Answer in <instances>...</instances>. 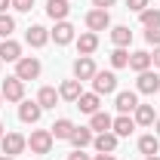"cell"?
I'll list each match as a JSON object with an SVG mask.
<instances>
[{"instance_id": "3957f363", "label": "cell", "mask_w": 160, "mask_h": 160, "mask_svg": "<svg viewBox=\"0 0 160 160\" xmlns=\"http://www.w3.org/2000/svg\"><path fill=\"white\" fill-rule=\"evenodd\" d=\"M114 89H117V74H114V71H96V77H92V92L108 96V92H114Z\"/></svg>"}, {"instance_id": "e575fe53", "label": "cell", "mask_w": 160, "mask_h": 160, "mask_svg": "<svg viewBox=\"0 0 160 160\" xmlns=\"http://www.w3.org/2000/svg\"><path fill=\"white\" fill-rule=\"evenodd\" d=\"M68 160H89V154H83V148H77L74 154H68Z\"/></svg>"}, {"instance_id": "6da1fadb", "label": "cell", "mask_w": 160, "mask_h": 160, "mask_svg": "<svg viewBox=\"0 0 160 160\" xmlns=\"http://www.w3.org/2000/svg\"><path fill=\"white\" fill-rule=\"evenodd\" d=\"M52 132L49 129H34L31 132V139H28V148H31V154H49L52 151Z\"/></svg>"}, {"instance_id": "9a60e30c", "label": "cell", "mask_w": 160, "mask_h": 160, "mask_svg": "<svg viewBox=\"0 0 160 160\" xmlns=\"http://www.w3.org/2000/svg\"><path fill=\"white\" fill-rule=\"evenodd\" d=\"M74 105H77L83 114H96L99 105H102V96H99V92H80V99L74 102Z\"/></svg>"}, {"instance_id": "9c48e42d", "label": "cell", "mask_w": 160, "mask_h": 160, "mask_svg": "<svg viewBox=\"0 0 160 160\" xmlns=\"http://www.w3.org/2000/svg\"><path fill=\"white\" fill-rule=\"evenodd\" d=\"M49 37L56 40L59 46H65V43H71V40H74V25H71L68 19H65V22H56V28L49 31Z\"/></svg>"}, {"instance_id": "ac0fdd59", "label": "cell", "mask_w": 160, "mask_h": 160, "mask_svg": "<svg viewBox=\"0 0 160 160\" xmlns=\"http://www.w3.org/2000/svg\"><path fill=\"white\" fill-rule=\"evenodd\" d=\"M92 145H96L99 154H114V148H117V136H114V132H99V136L92 139Z\"/></svg>"}, {"instance_id": "836d02e7", "label": "cell", "mask_w": 160, "mask_h": 160, "mask_svg": "<svg viewBox=\"0 0 160 160\" xmlns=\"http://www.w3.org/2000/svg\"><path fill=\"white\" fill-rule=\"evenodd\" d=\"M114 3H117V0H92L96 9H108V6H114Z\"/></svg>"}, {"instance_id": "e0dca14e", "label": "cell", "mask_w": 160, "mask_h": 160, "mask_svg": "<svg viewBox=\"0 0 160 160\" xmlns=\"http://www.w3.org/2000/svg\"><path fill=\"white\" fill-rule=\"evenodd\" d=\"M19 59H22V46L12 37H6L0 43V62H19Z\"/></svg>"}, {"instance_id": "7a4b0ae2", "label": "cell", "mask_w": 160, "mask_h": 160, "mask_svg": "<svg viewBox=\"0 0 160 160\" xmlns=\"http://www.w3.org/2000/svg\"><path fill=\"white\" fill-rule=\"evenodd\" d=\"M16 77L19 80H37L40 77V62L34 56H22L16 62Z\"/></svg>"}, {"instance_id": "44dd1931", "label": "cell", "mask_w": 160, "mask_h": 160, "mask_svg": "<svg viewBox=\"0 0 160 160\" xmlns=\"http://www.w3.org/2000/svg\"><path fill=\"white\" fill-rule=\"evenodd\" d=\"M59 89H52V86H43V89H40L37 92V105L40 108H43V111H46V108H56V105H59Z\"/></svg>"}, {"instance_id": "74e56055", "label": "cell", "mask_w": 160, "mask_h": 160, "mask_svg": "<svg viewBox=\"0 0 160 160\" xmlns=\"http://www.w3.org/2000/svg\"><path fill=\"white\" fill-rule=\"evenodd\" d=\"M92 160H117L114 154H99V157H92Z\"/></svg>"}, {"instance_id": "ba28073f", "label": "cell", "mask_w": 160, "mask_h": 160, "mask_svg": "<svg viewBox=\"0 0 160 160\" xmlns=\"http://www.w3.org/2000/svg\"><path fill=\"white\" fill-rule=\"evenodd\" d=\"M136 89H139V92H145V96H151V92H157V89H160V77L148 68V71H142V74H139Z\"/></svg>"}, {"instance_id": "8992f818", "label": "cell", "mask_w": 160, "mask_h": 160, "mask_svg": "<svg viewBox=\"0 0 160 160\" xmlns=\"http://www.w3.org/2000/svg\"><path fill=\"white\" fill-rule=\"evenodd\" d=\"M86 28L89 31H108L111 28V12L108 9H92V12H86Z\"/></svg>"}, {"instance_id": "d6a6232c", "label": "cell", "mask_w": 160, "mask_h": 160, "mask_svg": "<svg viewBox=\"0 0 160 160\" xmlns=\"http://www.w3.org/2000/svg\"><path fill=\"white\" fill-rule=\"evenodd\" d=\"M126 6H129L132 12H145V9H148V0H126Z\"/></svg>"}, {"instance_id": "d6986e66", "label": "cell", "mask_w": 160, "mask_h": 160, "mask_svg": "<svg viewBox=\"0 0 160 160\" xmlns=\"http://www.w3.org/2000/svg\"><path fill=\"white\" fill-rule=\"evenodd\" d=\"M111 123H114V117L105 114V111L89 114V129H96V132H111Z\"/></svg>"}, {"instance_id": "60d3db41", "label": "cell", "mask_w": 160, "mask_h": 160, "mask_svg": "<svg viewBox=\"0 0 160 160\" xmlns=\"http://www.w3.org/2000/svg\"><path fill=\"white\" fill-rule=\"evenodd\" d=\"M0 160H16V157H6V154H3V157H0Z\"/></svg>"}, {"instance_id": "7402d4cb", "label": "cell", "mask_w": 160, "mask_h": 160, "mask_svg": "<svg viewBox=\"0 0 160 160\" xmlns=\"http://www.w3.org/2000/svg\"><path fill=\"white\" fill-rule=\"evenodd\" d=\"M80 92H83V89H80V80H65V83L59 86V96L65 102H77Z\"/></svg>"}, {"instance_id": "cb8c5ba5", "label": "cell", "mask_w": 160, "mask_h": 160, "mask_svg": "<svg viewBox=\"0 0 160 160\" xmlns=\"http://www.w3.org/2000/svg\"><path fill=\"white\" fill-rule=\"evenodd\" d=\"M49 132H52V139H71V132H74V123L68 117H62V120H56L52 126H49Z\"/></svg>"}, {"instance_id": "7bdbcfd3", "label": "cell", "mask_w": 160, "mask_h": 160, "mask_svg": "<svg viewBox=\"0 0 160 160\" xmlns=\"http://www.w3.org/2000/svg\"><path fill=\"white\" fill-rule=\"evenodd\" d=\"M0 108H3V92H0Z\"/></svg>"}, {"instance_id": "4fadbf2b", "label": "cell", "mask_w": 160, "mask_h": 160, "mask_svg": "<svg viewBox=\"0 0 160 160\" xmlns=\"http://www.w3.org/2000/svg\"><path fill=\"white\" fill-rule=\"evenodd\" d=\"M96 49H99V34L96 31H86V34L77 37V52L80 56H92Z\"/></svg>"}, {"instance_id": "2e32d148", "label": "cell", "mask_w": 160, "mask_h": 160, "mask_svg": "<svg viewBox=\"0 0 160 160\" xmlns=\"http://www.w3.org/2000/svg\"><path fill=\"white\" fill-rule=\"evenodd\" d=\"M68 12H71L68 0H46V16H49V19L65 22V19H68Z\"/></svg>"}, {"instance_id": "ee69618b", "label": "cell", "mask_w": 160, "mask_h": 160, "mask_svg": "<svg viewBox=\"0 0 160 160\" xmlns=\"http://www.w3.org/2000/svg\"><path fill=\"white\" fill-rule=\"evenodd\" d=\"M0 65H3V62H0Z\"/></svg>"}, {"instance_id": "603a6c76", "label": "cell", "mask_w": 160, "mask_h": 160, "mask_svg": "<svg viewBox=\"0 0 160 160\" xmlns=\"http://www.w3.org/2000/svg\"><path fill=\"white\" fill-rule=\"evenodd\" d=\"M111 40H114V46L126 49V46L132 43V31H129L126 25H117V28H111Z\"/></svg>"}, {"instance_id": "1f68e13d", "label": "cell", "mask_w": 160, "mask_h": 160, "mask_svg": "<svg viewBox=\"0 0 160 160\" xmlns=\"http://www.w3.org/2000/svg\"><path fill=\"white\" fill-rule=\"evenodd\" d=\"M12 9H19V12H31V9H34V0H12Z\"/></svg>"}, {"instance_id": "f546056e", "label": "cell", "mask_w": 160, "mask_h": 160, "mask_svg": "<svg viewBox=\"0 0 160 160\" xmlns=\"http://www.w3.org/2000/svg\"><path fill=\"white\" fill-rule=\"evenodd\" d=\"M139 19L145 28H151V25H160V9L154 6V9H145V12H139Z\"/></svg>"}, {"instance_id": "83f0119b", "label": "cell", "mask_w": 160, "mask_h": 160, "mask_svg": "<svg viewBox=\"0 0 160 160\" xmlns=\"http://www.w3.org/2000/svg\"><path fill=\"white\" fill-rule=\"evenodd\" d=\"M12 31H16V19L12 16H6V12H0V37H12Z\"/></svg>"}, {"instance_id": "f35d334b", "label": "cell", "mask_w": 160, "mask_h": 160, "mask_svg": "<svg viewBox=\"0 0 160 160\" xmlns=\"http://www.w3.org/2000/svg\"><path fill=\"white\" fill-rule=\"evenodd\" d=\"M154 126H157V136H160V117H157V120H154Z\"/></svg>"}, {"instance_id": "4316f807", "label": "cell", "mask_w": 160, "mask_h": 160, "mask_svg": "<svg viewBox=\"0 0 160 160\" xmlns=\"http://www.w3.org/2000/svg\"><path fill=\"white\" fill-rule=\"evenodd\" d=\"M139 151L145 154V157L160 154V139H157V136H142V139H139Z\"/></svg>"}, {"instance_id": "484cf974", "label": "cell", "mask_w": 160, "mask_h": 160, "mask_svg": "<svg viewBox=\"0 0 160 160\" xmlns=\"http://www.w3.org/2000/svg\"><path fill=\"white\" fill-rule=\"evenodd\" d=\"M132 120H136V126H151V123L157 120V114H154V108H151V105H139Z\"/></svg>"}, {"instance_id": "8d00e7d4", "label": "cell", "mask_w": 160, "mask_h": 160, "mask_svg": "<svg viewBox=\"0 0 160 160\" xmlns=\"http://www.w3.org/2000/svg\"><path fill=\"white\" fill-rule=\"evenodd\" d=\"M9 6H12V0H0V12H6Z\"/></svg>"}, {"instance_id": "5b68a950", "label": "cell", "mask_w": 160, "mask_h": 160, "mask_svg": "<svg viewBox=\"0 0 160 160\" xmlns=\"http://www.w3.org/2000/svg\"><path fill=\"white\" fill-rule=\"evenodd\" d=\"M0 92H3V102H22L25 99V80H19L16 74L6 77L3 86H0Z\"/></svg>"}, {"instance_id": "52a82bcc", "label": "cell", "mask_w": 160, "mask_h": 160, "mask_svg": "<svg viewBox=\"0 0 160 160\" xmlns=\"http://www.w3.org/2000/svg\"><path fill=\"white\" fill-rule=\"evenodd\" d=\"M96 62H92V56H80L77 62H74V80H92L96 77Z\"/></svg>"}, {"instance_id": "30bf717a", "label": "cell", "mask_w": 160, "mask_h": 160, "mask_svg": "<svg viewBox=\"0 0 160 160\" xmlns=\"http://www.w3.org/2000/svg\"><path fill=\"white\" fill-rule=\"evenodd\" d=\"M25 40H28V46L40 49V46H46V43H49V31H46L43 25H31V28L25 31Z\"/></svg>"}, {"instance_id": "7c38bea8", "label": "cell", "mask_w": 160, "mask_h": 160, "mask_svg": "<svg viewBox=\"0 0 160 160\" xmlns=\"http://www.w3.org/2000/svg\"><path fill=\"white\" fill-rule=\"evenodd\" d=\"M40 114H43V108H40L37 102H25L22 99V105H19V120L22 123H37Z\"/></svg>"}, {"instance_id": "277c9868", "label": "cell", "mask_w": 160, "mask_h": 160, "mask_svg": "<svg viewBox=\"0 0 160 160\" xmlns=\"http://www.w3.org/2000/svg\"><path fill=\"white\" fill-rule=\"evenodd\" d=\"M0 148H3L6 157H16V154H22V151L28 148V139H25L22 132H6V136L0 139Z\"/></svg>"}, {"instance_id": "f1b7e54d", "label": "cell", "mask_w": 160, "mask_h": 160, "mask_svg": "<svg viewBox=\"0 0 160 160\" xmlns=\"http://www.w3.org/2000/svg\"><path fill=\"white\" fill-rule=\"evenodd\" d=\"M111 65H114V68H129V52L117 46V49L111 52Z\"/></svg>"}, {"instance_id": "b9f144b4", "label": "cell", "mask_w": 160, "mask_h": 160, "mask_svg": "<svg viewBox=\"0 0 160 160\" xmlns=\"http://www.w3.org/2000/svg\"><path fill=\"white\" fill-rule=\"evenodd\" d=\"M0 139H3V123H0Z\"/></svg>"}, {"instance_id": "8fae6325", "label": "cell", "mask_w": 160, "mask_h": 160, "mask_svg": "<svg viewBox=\"0 0 160 160\" xmlns=\"http://www.w3.org/2000/svg\"><path fill=\"white\" fill-rule=\"evenodd\" d=\"M114 108H117L120 114H132V111L139 108V96H136L132 89H126V92H117V102H114Z\"/></svg>"}, {"instance_id": "5bb4252c", "label": "cell", "mask_w": 160, "mask_h": 160, "mask_svg": "<svg viewBox=\"0 0 160 160\" xmlns=\"http://www.w3.org/2000/svg\"><path fill=\"white\" fill-rule=\"evenodd\" d=\"M132 129H136V120L129 117V114H120V117H114V123H111V132H114L117 139L132 136Z\"/></svg>"}, {"instance_id": "ab89813d", "label": "cell", "mask_w": 160, "mask_h": 160, "mask_svg": "<svg viewBox=\"0 0 160 160\" xmlns=\"http://www.w3.org/2000/svg\"><path fill=\"white\" fill-rule=\"evenodd\" d=\"M145 160H160V157H157V154H151V157H145Z\"/></svg>"}, {"instance_id": "ffe728a7", "label": "cell", "mask_w": 160, "mask_h": 160, "mask_svg": "<svg viewBox=\"0 0 160 160\" xmlns=\"http://www.w3.org/2000/svg\"><path fill=\"white\" fill-rule=\"evenodd\" d=\"M92 139H96V136H92V129H89V126H74V132H71V145H74V148H86V145H92Z\"/></svg>"}, {"instance_id": "d4e9b609", "label": "cell", "mask_w": 160, "mask_h": 160, "mask_svg": "<svg viewBox=\"0 0 160 160\" xmlns=\"http://www.w3.org/2000/svg\"><path fill=\"white\" fill-rule=\"evenodd\" d=\"M129 68H132V71H148V68H151V52H145V49H139V52H132V56H129Z\"/></svg>"}, {"instance_id": "d590c367", "label": "cell", "mask_w": 160, "mask_h": 160, "mask_svg": "<svg viewBox=\"0 0 160 160\" xmlns=\"http://www.w3.org/2000/svg\"><path fill=\"white\" fill-rule=\"evenodd\" d=\"M151 65H154V68H160V46H154V56H151Z\"/></svg>"}, {"instance_id": "4dcf8cb0", "label": "cell", "mask_w": 160, "mask_h": 160, "mask_svg": "<svg viewBox=\"0 0 160 160\" xmlns=\"http://www.w3.org/2000/svg\"><path fill=\"white\" fill-rule=\"evenodd\" d=\"M145 40H148L151 46H160V25H151V28H145Z\"/></svg>"}]
</instances>
